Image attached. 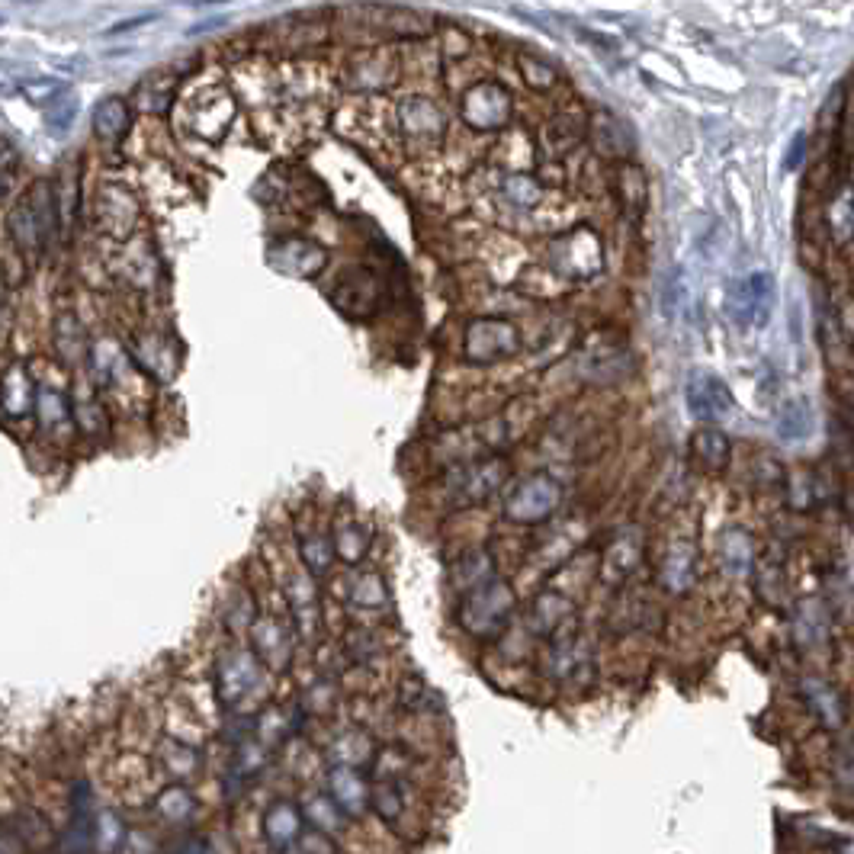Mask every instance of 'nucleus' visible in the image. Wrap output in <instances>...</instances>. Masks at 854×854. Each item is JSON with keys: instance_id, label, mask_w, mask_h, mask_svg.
I'll return each mask as SVG.
<instances>
[{"instance_id": "obj_1", "label": "nucleus", "mask_w": 854, "mask_h": 854, "mask_svg": "<svg viewBox=\"0 0 854 854\" xmlns=\"http://www.w3.org/2000/svg\"><path fill=\"white\" fill-rule=\"evenodd\" d=\"M514 591L501 578H488L472 591L460 594V627L476 639H495L511 623Z\"/></svg>"}, {"instance_id": "obj_2", "label": "nucleus", "mask_w": 854, "mask_h": 854, "mask_svg": "<svg viewBox=\"0 0 854 854\" xmlns=\"http://www.w3.org/2000/svg\"><path fill=\"white\" fill-rule=\"evenodd\" d=\"M7 225H10L13 241L20 244V251L42 254L45 244H49V238H52V228H61L52 183H45V180L33 183V190H29L23 200L10 209Z\"/></svg>"}, {"instance_id": "obj_3", "label": "nucleus", "mask_w": 854, "mask_h": 854, "mask_svg": "<svg viewBox=\"0 0 854 854\" xmlns=\"http://www.w3.org/2000/svg\"><path fill=\"white\" fill-rule=\"evenodd\" d=\"M521 350V331L508 318H472L463 334V360L469 363H495L514 357Z\"/></svg>"}, {"instance_id": "obj_4", "label": "nucleus", "mask_w": 854, "mask_h": 854, "mask_svg": "<svg viewBox=\"0 0 854 854\" xmlns=\"http://www.w3.org/2000/svg\"><path fill=\"white\" fill-rule=\"evenodd\" d=\"M559 501H562V485L537 472V476H527L524 482H517L511 488V495L505 501V517L514 524H543L556 514Z\"/></svg>"}, {"instance_id": "obj_5", "label": "nucleus", "mask_w": 854, "mask_h": 854, "mask_svg": "<svg viewBox=\"0 0 854 854\" xmlns=\"http://www.w3.org/2000/svg\"><path fill=\"white\" fill-rule=\"evenodd\" d=\"M771 305H774V280L768 273H749V277L732 283L726 293V315L742 331L765 325L771 318Z\"/></svg>"}, {"instance_id": "obj_6", "label": "nucleus", "mask_w": 854, "mask_h": 854, "mask_svg": "<svg viewBox=\"0 0 854 854\" xmlns=\"http://www.w3.org/2000/svg\"><path fill=\"white\" fill-rule=\"evenodd\" d=\"M460 116L476 132H498L511 119V90L498 81H479L469 87L460 103Z\"/></svg>"}, {"instance_id": "obj_7", "label": "nucleus", "mask_w": 854, "mask_h": 854, "mask_svg": "<svg viewBox=\"0 0 854 854\" xmlns=\"http://www.w3.org/2000/svg\"><path fill=\"white\" fill-rule=\"evenodd\" d=\"M505 479H508L505 456H488V460H476V463H466L456 469L450 479V492L460 508H472L492 498L498 488L505 485Z\"/></svg>"}, {"instance_id": "obj_8", "label": "nucleus", "mask_w": 854, "mask_h": 854, "mask_svg": "<svg viewBox=\"0 0 854 854\" xmlns=\"http://www.w3.org/2000/svg\"><path fill=\"white\" fill-rule=\"evenodd\" d=\"M549 257H553V267L562 277L582 280L601 270V241L591 228L582 225V228H575V232L556 238L553 248H549Z\"/></svg>"}, {"instance_id": "obj_9", "label": "nucleus", "mask_w": 854, "mask_h": 854, "mask_svg": "<svg viewBox=\"0 0 854 854\" xmlns=\"http://www.w3.org/2000/svg\"><path fill=\"white\" fill-rule=\"evenodd\" d=\"M261 684V659L251 649H228L216 665V694L225 707H238Z\"/></svg>"}, {"instance_id": "obj_10", "label": "nucleus", "mask_w": 854, "mask_h": 854, "mask_svg": "<svg viewBox=\"0 0 854 854\" xmlns=\"http://www.w3.org/2000/svg\"><path fill=\"white\" fill-rule=\"evenodd\" d=\"M543 671L553 681H582L591 671V649L582 643L575 627L556 639H549V646L543 652Z\"/></svg>"}, {"instance_id": "obj_11", "label": "nucleus", "mask_w": 854, "mask_h": 854, "mask_svg": "<svg viewBox=\"0 0 854 854\" xmlns=\"http://www.w3.org/2000/svg\"><path fill=\"white\" fill-rule=\"evenodd\" d=\"M527 627L530 633H537L549 643V639H556L575 627V604L562 591H540L530 604Z\"/></svg>"}, {"instance_id": "obj_12", "label": "nucleus", "mask_w": 854, "mask_h": 854, "mask_svg": "<svg viewBox=\"0 0 854 854\" xmlns=\"http://www.w3.org/2000/svg\"><path fill=\"white\" fill-rule=\"evenodd\" d=\"M688 408L697 421H723L732 408V392L720 376L713 373H691L688 379Z\"/></svg>"}, {"instance_id": "obj_13", "label": "nucleus", "mask_w": 854, "mask_h": 854, "mask_svg": "<svg viewBox=\"0 0 854 854\" xmlns=\"http://www.w3.org/2000/svg\"><path fill=\"white\" fill-rule=\"evenodd\" d=\"M305 816H302V810L296 803H289V800H273L267 810H264V816H261V832H264V838H267V845L277 851V854H286L289 848H296L299 845V838H302V832H305Z\"/></svg>"}, {"instance_id": "obj_14", "label": "nucleus", "mask_w": 854, "mask_h": 854, "mask_svg": "<svg viewBox=\"0 0 854 854\" xmlns=\"http://www.w3.org/2000/svg\"><path fill=\"white\" fill-rule=\"evenodd\" d=\"M251 652L261 659V665L283 671L289 659H293V636H289V630L280 620L261 617L251 623Z\"/></svg>"}, {"instance_id": "obj_15", "label": "nucleus", "mask_w": 854, "mask_h": 854, "mask_svg": "<svg viewBox=\"0 0 854 854\" xmlns=\"http://www.w3.org/2000/svg\"><path fill=\"white\" fill-rule=\"evenodd\" d=\"M270 261L273 267H280L283 273H296V277H315L322 273L328 264L325 248H318L309 238H283L280 244L270 248Z\"/></svg>"}, {"instance_id": "obj_16", "label": "nucleus", "mask_w": 854, "mask_h": 854, "mask_svg": "<svg viewBox=\"0 0 854 854\" xmlns=\"http://www.w3.org/2000/svg\"><path fill=\"white\" fill-rule=\"evenodd\" d=\"M334 302H338V309L347 315H357V318L373 315L376 302H379V277L363 267L350 273V277H341V283L334 286Z\"/></svg>"}, {"instance_id": "obj_17", "label": "nucleus", "mask_w": 854, "mask_h": 854, "mask_svg": "<svg viewBox=\"0 0 854 854\" xmlns=\"http://www.w3.org/2000/svg\"><path fill=\"white\" fill-rule=\"evenodd\" d=\"M135 219H139V206L135 200L119 187H103L97 193V225L106 235L113 238H126L132 232Z\"/></svg>"}, {"instance_id": "obj_18", "label": "nucleus", "mask_w": 854, "mask_h": 854, "mask_svg": "<svg viewBox=\"0 0 854 854\" xmlns=\"http://www.w3.org/2000/svg\"><path fill=\"white\" fill-rule=\"evenodd\" d=\"M328 793H331V800L341 806L344 816H360L373 800V790L366 784L363 771H354V768H331Z\"/></svg>"}, {"instance_id": "obj_19", "label": "nucleus", "mask_w": 854, "mask_h": 854, "mask_svg": "<svg viewBox=\"0 0 854 854\" xmlns=\"http://www.w3.org/2000/svg\"><path fill=\"white\" fill-rule=\"evenodd\" d=\"M633 373V357L627 347H594L582 360V376L594 386H614Z\"/></svg>"}, {"instance_id": "obj_20", "label": "nucleus", "mask_w": 854, "mask_h": 854, "mask_svg": "<svg viewBox=\"0 0 854 854\" xmlns=\"http://www.w3.org/2000/svg\"><path fill=\"white\" fill-rule=\"evenodd\" d=\"M591 135H594V148H598L601 155H610V158H630L633 148H636L627 122H620L614 113H607V110L594 113Z\"/></svg>"}, {"instance_id": "obj_21", "label": "nucleus", "mask_w": 854, "mask_h": 854, "mask_svg": "<svg viewBox=\"0 0 854 854\" xmlns=\"http://www.w3.org/2000/svg\"><path fill=\"white\" fill-rule=\"evenodd\" d=\"M328 755H331V761H334V768H354V771H363V768L373 761L376 745H373V739L366 736L363 729H347V732H341V736L331 742Z\"/></svg>"}, {"instance_id": "obj_22", "label": "nucleus", "mask_w": 854, "mask_h": 854, "mask_svg": "<svg viewBox=\"0 0 854 854\" xmlns=\"http://www.w3.org/2000/svg\"><path fill=\"white\" fill-rule=\"evenodd\" d=\"M639 556H643V533L623 530L620 537H614V543H610L607 556H604V578H610V582L627 578L636 569Z\"/></svg>"}, {"instance_id": "obj_23", "label": "nucleus", "mask_w": 854, "mask_h": 854, "mask_svg": "<svg viewBox=\"0 0 854 854\" xmlns=\"http://www.w3.org/2000/svg\"><path fill=\"white\" fill-rule=\"evenodd\" d=\"M402 126L411 139H440L444 135V116L424 97H411L402 103Z\"/></svg>"}, {"instance_id": "obj_24", "label": "nucleus", "mask_w": 854, "mask_h": 854, "mask_svg": "<svg viewBox=\"0 0 854 854\" xmlns=\"http://www.w3.org/2000/svg\"><path fill=\"white\" fill-rule=\"evenodd\" d=\"M803 697H806V704H810V710L819 716L822 726L838 729L845 723V704H842V697H838V691L832 688V684L813 681V678L803 681Z\"/></svg>"}, {"instance_id": "obj_25", "label": "nucleus", "mask_w": 854, "mask_h": 854, "mask_svg": "<svg viewBox=\"0 0 854 854\" xmlns=\"http://www.w3.org/2000/svg\"><path fill=\"white\" fill-rule=\"evenodd\" d=\"M129 122H132V113H129V103L122 100V97H106V100L97 103V110H94V132H97V139H103V142H119L122 135H126Z\"/></svg>"}, {"instance_id": "obj_26", "label": "nucleus", "mask_w": 854, "mask_h": 854, "mask_svg": "<svg viewBox=\"0 0 854 854\" xmlns=\"http://www.w3.org/2000/svg\"><path fill=\"white\" fill-rule=\"evenodd\" d=\"M94 854H119L122 845H126L129 829L122 816L116 810H106V806H97L94 813Z\"/></svg>"}, {"instance_id": "obj_27", "label": "nucleus", "mask_w": 854, "mask_h": 854, "mask_svg": "<svg viewBox=\"0 0 854 854\" xmlns=\"http://www.w3.org/2000/svg\"><path fill=\"white\" fill-rule=\"evenodd\" d=\"M813 427H816V418L806 399H793L777 411V434H781V440H787V444L806 440L813 434Z\"/></svg>"}, {"instance_id": "obj_28", "label": "nucleus", "mask_w": 854, "mask_h": 854, "mask_svg": "<svg viewBox=\"0 0 854 854\" xmlns=\"http://www.w3.org/2000/svg\"><path fill=\"white\" fill-rule=\"evenodd\" d=\"M39 405V395L29 386V379L23 373V366H10L4 376V415L7 421L13 415H29Z\"/></svg>"}, {"instance_id": "obj_29", "label": "nucleus", "mask_w": 854, "mask_h": 854, "mask_svg": "<svg viewBox=\"0 0 854 854\" xmlns=\"http://www.w3.org/2000/svg\"><path fill=\"white\" fill-rule=\"evenodd\" d=\"M155 810L161 819L183 826V822H190L196 816V797L183 784H167L155 797Z\"/></svg>"}, {"instance_id": "obj_30", "label": "nucleus", "mask_w": 854, "mask_h": 854, "mask_svg": "<svg viewBox=\"0 0 854 854\" xmlns=\"http://www.w3.org/2000/svg\"><path fill=\"white\" fill-rule=\"evenodd\" d=\"M694 582V549L691 546H671L662 562V585L668 591H688Z\"/></svg>"}, {"instance_id": "obj_31", "label": "nucleus", "mask_w": 854, "mask_h": 854, "mask_svg": "<svg viewBox=\"0 0 854 854\" xmlns=\"http://www.w3.org/2000/svg\"><path fill=\"white\" fill-rule=\"evenodd\" d=\"M158 758H161L164 771L171 777H177V781H183V777H193L196 771H200V752H196L193 745L180 742V739H161Z\"/></svg>"}, {"instance_id": "obj_32", "label": "nucleus", "mask_w": 854, "mask_h": 854, "mask_svg": "<svg viewBox=\"0 0 854 854\" xmlns=\"http://www.w3.org/2000/svg\"><path fill=\"white\" fill-rule=\"evenodd\" d=\"M55 350H58V357L65 363H81L84 354H87L84 328H81V322L71 312L58 315V322H55Z\"/></svg>"}, {"instance_id": "obj_33", "label": "nucleus", "mask_w": 854, "mask_h": 854, "mask_svg": "<svg viewBox=\"0 0 854 854\" xmlns=\"http://www.w3.org/2000/svg\"><path fill=\"white\" fill-rule=\"evenodd\" d=\"M302 816L309 822V829H322V832H334L341 829V806L331 800V793H312L302 806Z\"/></svg>"}, {"instance_id": "obj_34", "label": "nucleus", "mask_w": 854, "mask_h": 854, "mask_svg": "<svg viewBox=\"0 0 854 854\" xmlns=\"http://www.w3.org/2000/svg\"><path fill=\"white\" fill-rule=\"evenodd\" d=\"M691 450H694V456H697V460L704 463L707 469H723L726 460H729V440H726V434L713 431V427L694 434Z\"/></svg>"}, {"instance_id": "obj_35", "label": "nucleus", "mask_w": 854, "mask_h": 854, "mask_svg": "<svg viewBox=\"0 0 854 854\" xmlns=\"http://www.w3.org/2000/svg\"><path fill=\"white\" fill-rule=\"evenodd\" d=\"M331 540H334V553H338V559L347 562V566H357L366 549H370V533H366L360 524L338 527V533H334Z\"/></svg>"}, {"instance_id": "obj_36", "label": "nucleus", "mask_w": 854, "mask_h": 854, "mask_svg": "<svg viewBox=\"0 0 854 854\" xmlns=\"http://www.w3.org/2000/svg\"><path fill=\"white\" fill-rule=\"evenodd\" d=\"M720 556L729 572H749L752 569V540L742 530H726L720 540Z\"/></svg>"}, {"instance_id": "obj_37", "label": "nucleus", "mask_w": 854, "mask_h": 854, "mask_svg": "<svg viewBox=\"0 0 854 854\" xmlns=\"http://www.w3.org/2000/svg\"><path fill=\"white\" fill-rule=\"evenodd\" d=\"M286 598H289V607H293V614L299 623H305V627H315L318 620V604H315V588L312 582H305V578H293L286 588Z\"/></svg>"}, {"instance_id": "obj_38", "label": "nucleus", "mask_w": 854, "mask_h": 854, "mask_svg": "<svg viewBox=\"0 0 854 854\" xmlns=\"http://www.w3.org/2000/svg\"><path fill=\"white\" fill-rule=\"evenodd\" d=\"M456 578H460V594H466V591H472L476 585H482V582H488V578H495V566H492V556L488 553H469L463 562H460V569H456Z\"/></svg>"}, {"instance_id": "obj_39", "label": "nucleus", "mask_w": 854, "mask_h": 854, "mask_svg": "<svg viewBox=\"0 0 854 854\" xmlns=\"http://www.w3.org/2000/svg\"><path fill=\"white\" fill-rule=\"evenodd\" d=\"M338 556L334 553V540L322 537V533H312V537L302 540V559L309 566L312 575H325L331 569V559Z\"/></svg>"}, {"instance_id": "obj_40", "label": "nucleus", "mask_w": 854, "mask_h": 854, "mask_svg": "<svg viewBox=\"0 0 854 854\" xmlns=\"http://www.w3.org/2000/svg\"><path fill=\"white\" fill-rule=\"evenodd\" d=\"M370 806H373V810L379 813V819L395 822V819L402 816V810H405V797H402V787L395 784V781H383V784H379V787L373 790V800H370Z\"/></svg>"}, {"instance_id": "obj_41", "label": "nucleus", "mask_w": 854, "mask_h": 854, "mask_svg": "<svg viewBox=\"0 0 854 854\" xmlns=\"http://www.w3.org/2000/svg\"><path fill=\"white\" fill-rule=\"evenodd\" d=\"M517 68L524 71L527 84H533L537 90H549V87L559 84V71L553 65H546V61H540V58H530L527 52L517 55Z\"/></svg>"}, {"instance_id": "obj_42", "label": "nucleus", "mask_w": 854, "mask_h": 854, "mask_svg": "<svg viewBox=\"0 0 854 854\" xmlns=\"http://www.w3.org/2000/svg\"><path fill=\"white\" fill-rule=\"evenodd\" d=\"M350 601H354L357 607H383V601H386L383 578L373 575V572L360 575L354 582V591H350Z\"/></svg>"}, {"instance_id": "obj_43", "label": "nucleus", "mask_w": 854, "mask_h": 854, "mask_svg": "<svg viewBox=\"0 0 854 854\" xmlns=\"http://www.w3.org/2000/svg\"><path fill=\"white\" fill-rule=\"evenodd\" d=\"M74 116H78V97L65 94L49 106V113H45V126H49L52 135H65L68 126L74 122Z\"/></svg>"}, {"instance_id": "obj_44", "label": "nucleus", "mask_w": 854, "mask_h": 854, "mask_svg": "<svg viewBox=\"0 0 854 854\" xmlns=\"http://www.w3.org/2000/svg\"><path fill=\"white\" fill-rule=\"evenodd\" d=\"M505 196L508 200L514 203V206H533L540 200V183L537 180H530L527 174H511L508 180H505Z\"/></svg>"}, {"instance_id": "obj_45", "label": "nucleus", "mask_w": 854, "mask_h": 854, "mask_svg": "<svg viewBox=\"0 0 854 854\" xmlns=\"http://www.w3.org/2000/svg\"><path fill=\"white\" fill-rule=\"evenodd\" d=\"M36 408H39V415H42L45 424H61V421L71 418V402L61 392H55V389H42Z\"/></svg>"}, {"instance_id": "obj_46", "label": "nucleus", "mask_w": 854, "mask_h": 854, "mask_svg": "<svg viewBox=\"0 0 854 854\" xmlns=\"http://www.w3.org/2000/svg\"><path fill=\"white\" fill-rule=\"evenodd\" d=\"M148 94V100L142 103V110H151V113H164L167 106H171L174 100V81L171 84H161V78H148L142 87H139V97Z\"/></svg>"}, {"instance_id": "obj_47", "label": "nucleus", "mask_w": 854, "mask_h": 854, "mask_svg": "<svg viewBox=\"0 0 854 854\" xmlns=\"http://www.w3.org/2000/svg\"><path fill=\"white\" fill-rule=\"evenodd\" d=\"M20 94H26L33 103H49V106H52L58 97H65L68 90H65V84H61V81L42 78V81H23V84H20Z\"/></svg>"}, {"instance_id": "obj_48", "label": "nucleus", "mask_w": 854, "mask_h": 854, "mask_svg": "<svg viewBox=\"0 0 854 854\" xmlns=\"http://www.w3.org/2000/svg\"><path fill=\"white\" fill-rule=\"evenodd\" d=\"M296 854H341L338 845H334L331 832H322V829H305L299 845H296Z\"/></svg>"}, {"instance_id": "obj_49", "label": "nucleus", "mask_w": 854, "mask_h": 854, "mask_svg": "<svg viewBox=\"0 0 854 854\" xmlns=\"http://www.w3.org/2000/svg\"><path fill=\"white\" fill-rule=\"evenodd\" d=\"M164 854H216V851H212V845H209V838H206V835H200V832H187V835L174 838V842L167 845V851H164Z\"/></svg>"}, {"instance_id": "obj_50", "label": "nucleus", "mask_w": 854, "mask_h": 854, "mask_svg": "<svg viewBox=\"0 0 854 854\" xmlns=\"http://www.w3.org/2000/svg\"><path fill=\"white\" fill-rule=\"evenodd\" d=\"M842 774H845V781L854 787V752L848 755V761H845V768H842Z\"/></svg>"}, {"instance_id": "obj_51", "label": "nucleus", "mask_w": 854, "mask_h": 854, "mask_svg": "<svg viewBox=\"0 0 854 854\" xmlns=\"http://www.w3.org/2000/svg\"><path fill=\"white\" fill-rule=\"evenodd\" d=\"M848 521H851V527H854V492H851V498H848Z\"/></svg>"}]
</instances>
